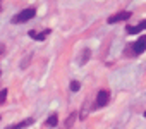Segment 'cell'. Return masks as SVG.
I'll return each mask as SVG.
<instances>
[{
  "label": "cell",
  "instance_id": "6da1fadb",
  "mask_svg": "<svg viewBox=\"0 0 146 129\" xmlns=\"http://www.w3.org/2000/svg\"><path fill=\"white\" fill-rule=\"evenodd\" d=\"M35 16H36V9H33V7L24 9V11H21L19 14H16V16L12 17V24H23V23H28V21H31Z\"/></svg>",
  "mask_w": 146,
  "mask_h": 129
},
{
  "label": "cell",
  "instance_id": "7a4b0ae2",
  "mask_svg": "<svg viewBox=\"0 0 146 129\" xmlns=\"http://www.w3.org/2000/svg\"><path fill=\"white\" fill-rule=\"evenodd\" d=\"M131 48H132V55H141L146 50V35L139 36L136 43H131Z\"/></svg>",
  "mask_w": 146,
  "mask_h": 129
},
{
  "label": "cell",
  "instance_id": "3957f363",
  "mask_svg": "<svg viewBox=\"0 0 146 129\" xmlns=\"http://www.w3.org/2000/svg\"><path fill=\"white\" fill-rule=\"evenodd\" d=\"M108 100H110V93H108L107 90H100V91H98V95H96L95 108H102V107H105V105L108 103Z\"/></svg>",
  "mask_w": 146,
  "mask_h": 129
},
{
  "label": "cell",
  "instance_id": "277c9868",
  "mask_svg": "<svg viewBox=\"0 0 146 129\" xmlns=\"http://www.w3.org/2000/svg\"><path fill=\"white\" fill-rule=\"evenodd\" d=\"M129 17H132V12L122 11V12H117V14L110 16V17H108V24H115V23H120V21H127Z\"/></svg>",
  "mask_w": 146,
  "mask_h": 129
},
{
  "label": "cell",
  "instance_id": "5b68a950",
  "mask_svg": "<svg viewBox=\"0 0 146 129\" xmlns=\"http://www.w3.org/2000/svg\"><path fill=\"white\" fill-rule=\"evenodd\" d=\"M50 33H52V29H43L41 33H38L36 29H31L28 35H29V38H33V40H36V41H45Z\"/></svg>",
  "mask_w": 146,
  "mask_h": 129
},
{
  "label": "cell",
  "instance_id": "8992f818",
  "mask_svg": "<svg viewBox=\"0 0 146 129\" xmlns=\"http://www.w3.org/2000/svg\"><path fill=\"white\" fill-rule=\"evenodd\" d=\"M90 59H91V50H90V48H83L81 55L78 57V64H79V66H84Z\"/></svg>",
  "mask_w": 146,
  "mask_h": 129
},
{
  "label": "cell",
  "instance_id": "52a82bcc",
  "mask_svg": "<svg viewBox=\"0 0 146 129\" xmlns=\"http://www.w3.org/2000/svg\"><path fill=\"white\" fill-rule=\"evenodd\" d=\"M33 122H35V120H33V119L29 117V119H24V120H21L19 124H16V126H12L11 129H21V127H26V126H31Z\"/></svg>",
  "mask_w": 146,
  "mask_h": 129
},
{
  "label": "cell",
  "instance_id": "ba28073f",
  "mask_svg": "<svg viewBox=\"0 0 146 129\" xmlns=\"http://www.w3.org/2000/svg\"><path fill=\"white\" fill-rule=\"evenodd\" d=\"M57 122H58V117H57V114H52L46 120H45V126H52V127H55L57 126Z\"/></svg>",
  "mask_w": 146,
  "mask_h": 129
},
{
  "label": "cell",
  "instance_id": "9c48e42d",
  "mask_svg": "<svg viewBox=\"0 0 146 129\" xmlns=\"http://www.w3.org/2000/svg\"><path fill=\"white\" fill-rule=\"evenodd\" d=\"M76 117H78V112H72V114L69 115V119L65 120V127H72V124H74Z\"/></svg>",
  "mask_w": 146,
  "mask_h": 129
},
{
  "label": "cell",
  "instance_id": "30bf717a",
  "mask_svg": "<svg viewBox=\"0 0 146 129\" xmlns=\"http://www.w3.org/2000/svg\"><path fill=\"white\" fill-rule=\"evenodd\" d=\"M125 31H127L129 35H137V33L141 31V28H139V26H127Z\"/></svg>",
  "mask_w": 146,
  "mask_h": 129
},
{
  "label": "cell",
  "instance_id": "8fae6325",
  "mask_svg": "<svg viewBox=\"0 0 146 129\" xmlns=\"http://www.w3.org/2000/svg\"><path fill=\"white\" fill-rule=\"evenodd\" d=\"M81 90V83L79 81H70V91H79Z\"/></svg>",
  "mask_w": 146,
  "mask_h": 129
},
{
  "label": "cell",
  "instance_id": "7c38bea8",
  "mask_svg": "<svg viewBox=\"0 0 146 129\" xmlns=\"http://www.w3.org/2000/svg\"><path fill=\"white\" fill-rule=\"evenodd\" d=\"M7 93H9V91H7L5 88H4V90H0V105H4V103H5V100H7Z\"/></svg>",
  "mask_w": 146,
  "mask_h": 129
},
{
  "label": "cell",
  "instance_id": "4fadbf2b",
  "mask_svg": "<svg viewBox=\"0 0 146 129\" xmlns=\"http://www.w3.org/2000/svg\"><path fill=\"white\" fill-rule=\"evenodd\" d=\"M4 53H5V45L0 43V55H4Z\"/></svg>",
  "mask_w": 146,
  "mask_h": 129
},
{
  "label": "cell",
  "instance_id": "5bb4252c",
  "mask_svg": "<svg viewBox=\"0 0 146 129\" xmlns=\"http://www.w3.org/2000/svg\"><path fill=\"white\" fill-rule=\"evenodd\" d=\"M137 26H139V28H141V29H146V21H141V23H139V24H137Z\"/></svg>",
  "mask_w": 146,
  "mask_h": 129
},
{
  "label": "cell",
  "instance_id": "9a60e30c",
  "mask_svg": "<svg viewBox=\"0 0 146 129\" xmlns=\"http://www.w3.org/2000/svg\"><path fill=\"white\" fill-rule=\"evenodd\" d=\"M0 76H2V71H0Z\"/></svg>",
  "mask_w": 146,
  "mask_h": 129
},
{
  "label": "cell",
  "instance_id": "2e32d148",
  "mask_svg": "<svg viewBox=\"0 0 146 129\" xmlns=\"http://www.w3.org/2000/svg\"><path fill=\"white\" fill-rule=\"evenodd\" d=\"M0 120H2V115H0Z\"/></svg>",
  "mask_w": 146,
  "mask_h": 129
},
{
  "label": "cell",
  "instance_id": "e0dca14e",
  "mask_svg": "<svg viewBox=\"0 0 146 129\" xmlns=\"http://www.w3.org/2000/svg\"><path fill=\"white\" fill-rule=\"evenodd\" d=\"M144 117H146V112H144Z\"/></svg>",
  "mask_w": 146,
  "mask_h": 129
},
{
  "label": "cell",
  "instance_id": "ac0fdd59",
  "mask_svg": "<svg viewBox=\"0 0 146 129\" xmlns=\"http://www.w3.org/2000/svg\"><path fill=\"white\" fill-rule=\"evenodd\" d=\"M0 11H2V7H0Z\"/></svg>",
  "mask_w": 146,
  "mask_h": 129
}]
</instances>
